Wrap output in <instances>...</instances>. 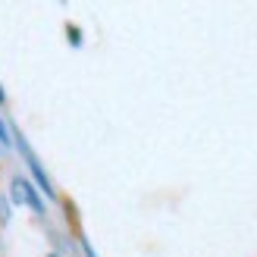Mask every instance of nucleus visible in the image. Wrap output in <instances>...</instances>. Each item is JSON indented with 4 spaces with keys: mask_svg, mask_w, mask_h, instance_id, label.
<instances>
[{
    "mask_svg": "<svg viewBox=\"0 0 257 257\" xmlns=\"http://www.w3.org/2000/svg\"><path fill=\"white\" fill-rule=\"evenodd\" d=\"M19 148H22V157L29 160V166H32V173H35V179H38V185H41L44 191H50V182H47V176H44V170H41V163L35 160V154L29 151V145H25L22 138H19Z\"/></svg>",
    "mask_w": 257,
    "mask_h": 257,
    "instance_id": "obj_2",
    "label": "nucleus"
},
{
    "mask_svg": "<svg viewBox=\"0 0 257 257\" xmlns=\"http://www.w3.org/2000/svg\"><path fill=\"white\" fill-rule=\"evenodd\" d=\"M13 191H16V201H22V204H29V207L32 210H38V213H41L44 207H41V201H38V195H35V188L29 185V182H25V179H13Z\"/></svg>",
    "mask_w": 257,
    "mask_h": 257,
    "instance_id": "obj_1",
    "label": "nucleus"
},
{
    "mask_svg": "<svg viewBox=\"0 0 257 257\" xmlns=\"http://www.w3.org/2000/svg\"><path fill=\"white\" fill-rule=\"evenodd\" d=\"M50 257H57V254H50Z\"/></svg>",
    "mask_w": 257,
    "mask_h": 257,
    "instance_id": "obj_4",
    "label": "nucleus"
},
{
    "mask_svg": "<svg viewBox=\"0 0 257 257\" xmlns=\"http://www.w3.org/2000/svg\"><path fill=\"white\" fill-rule=\"evenodd\" d=\"M0 141H4V145H10V132H7V125H4V119H0Z\"/></svg>",
    "mask_w": 257,
    "mask_h": 257,
    "instance_id": "obj_3",
    "label": "nucleus"
}]
</instances>
